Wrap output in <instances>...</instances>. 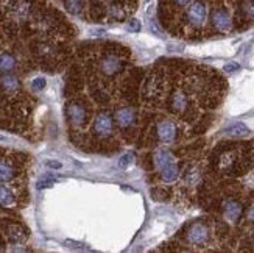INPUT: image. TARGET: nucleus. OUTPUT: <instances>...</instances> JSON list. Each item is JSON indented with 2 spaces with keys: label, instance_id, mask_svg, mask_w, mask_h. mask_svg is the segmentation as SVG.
<instances>
[{
  "label": "nucleus",
  "instance_id": "aec40b11",
  "mask_svg": "<svg viewBox=\"0 0 254 253\" xmlns=\"http://www.w3.org/2000/svg\"><path fill=\"white\" fill-rule=\"evenodd\" d=\"M55 183H57V180H55V178L44 177V178H41V180L38 181L36 188H38V189H47V188H52V186H53Z\"/></svg>",
  "mask_w": 254,
  "mask_h": 253
},
{
  "label": "nucleus",
  "instance_id": "b1692460",
  "mask_svg": "<svg viewBox=\"0 0 254 253\" xmlns=\"http://www.w3.org/2000/svg\"><path fill=\"white\" fill-rule=\"evenodd\" d=\"M64 246H65V247H69V249H75V250H86L84 244L76 243V241H72V239L64 241Z\"/></svg>",
  "mask_w": 254,
  "mask_h": 253
},
{
  "label": "nucleus",
  "instance_id": "6e6552de",
  "mask_svg": "<svg viewBox=\"0 0 254 253\" xmlns=\"http://www.w3.org/2000/svg\"><path fill=\"white\" fill-rule=\"evenodd\" d=\"M116 120L122 128L129 127L132 122H134V113H132L129 108H120L116 113Z\"/></svg>",
  "mask_w": 254,
  "mask_h": 253
},
{
  "label": "nucleus",
  "instance_id": "cd10ccee",
  "mask_svg": "<svg viewBox=\"0 0 254 253\" xmlns=\"http://www.w3.org/2000/svg\"><path fill=\"white\" fill-rule=\"evenodd\" d=\"M105 33H106V28H92L89 31V35L91 36H103Z\"/></svg>",
  "mask_w": 254,
  "mask_h": 253
},
{
  "label": "nucleus",
  "instance_id": "a878e982",
  "mask_svg": "<svg viewBox=\"0 0 254 253\" xmlns=\"http://www.w3.org/2000/svg\"><path fill=\"white\" fill-rule=\"evenodd\" d=\"M131 160H132V155H131V153H127L125 157L120 158V161H119V166H120V168H127L128 164L131 163Z\"/></svg>",
  "mask_w": 254,
  "mask_h": 253
},
{
  "label": "nucleus",
  "instance_id": "6ab92c4d",
  "mask_svg": "<svg viewBox=\"0 0 254 253\" xmlns=\"http://www.w3.org/2000/svg\"><path fill=\"white\" fill-rule=\"evenodd\" d=\"M46 86H47V80L42 79V77H38V79L31 82V89L36 92H41L42 89H46Z\"/></svg>",
  "mask_w": 254,
  "mask_h": 253
},
{
  "label": "nucleus",
  "instance_id": "c756f323",
  "mask_svg": "<svg viewBox=\"0 0 254 253\" xmlns=\"http://www.w3.org/2000/svg\"><path fill=\"white\" fill-rule=\"evenodd\" d=\"M175 2L178 3V5H187V3L190 2V0H175Z\"/></svg>",
  "mask_w": 254,
  "mask_h": 253
},
{
  "label": "nucleus",
  "instance_id": "39448f33",
  "mask_svg": "<svg viewBox=\"0 0 254 253\" xmlns=\"http://www.w3.org/2000/svg\"><path fill=\"white\" fill-rule=\"evenodd\" d=\"M176 136V125L170 120H164L158 125V138L164 142H170Z\"/></svg>",
  "mask_w": 254,
  "mask_h": 253
},
{
  "label": "nucleus",
  "instance_id": "1a4fd4ad",
  "mask_svg": "<svg viewBox=\"0 0 254 253\" xmlns=\"http://www.w3.org/2000/svg\"><path fill=\"white\" fill-rule=\"evenodd\" d=\"M67 114H69V119L72 120V122H73L75 125H81V124L84 122V119H86L84 109H83L80 105H76V103L69 105V108H67Z\"/></svg>",
  "mask_w": 254,
  "mask_h": 253
},
{
  "label": "nucleus",
  "instance_id": "bb28decb",
  "mask_svg": "<svg viewBox=\"0 0 254 253\" xmlns=\"http://www.w3.org/2000/svg\"><path fill=\"white\" fill-rule=\"evenodd\" d=\"M148 27H150V31L153 33V35H156V36H162V31H161V28H159L156 24H154L153 20H150V22H148Z\"/></svg>",
  "mask_w": 254,
  "mask_h": 253
},
{
  "label": "nucleus",
  "instance_id": "20e7f679",
  "mask_svg": "<svg viewBox=\"0 0 254 253\" xmlns=\"http://www.w3.org/2000/svg\"><path fill=\"white\" fill-rule=\"evenodd\" d=\"M212 24L217 30L226 31L231 28V17L225 9H215L212 13Z\"/></svg>",
  "mask_w": 254,
  "mask_h": 253
},
{
  "label": "nucleus",
  "instance_id": "2eb2a0df",
  "mask_svg": "<svg viewBox=\"0 0 254 253\" xmlns=\"http://www.w3.org/2000/svg\"><path fill=\"white\" fill-rule=\"evenodd\" d=\"M14 177V169L8 163H0V181H9Z\"/></svg>",
  "mask_w": 254,
  "mask_h": 253
},
{
  "label": "nucleus",
  "instance_id": "9b49d317",
  "mask_svg": "<svg viewBox=\"0 0 254 253\" xmlns=\"http://www.w3.org/2000/svg\"><path fill=\"white\" fill-rule=\"evenodd\" d=\"M175 160H173V155L170 152H167V150H158L156 153H154V164H156V168L161 170V169H164L167 164H170V163H173Z\"/></svg>",
  "mask_w": 254,
  "mask_h": 253
},
{
  "label": "nucleus",
  "instance_id": "4be33fe9",
  "mask_svg": "<svg viewBox=\"0 0 254 253\" xmlns=\"http://www.w3.org/2000/svg\"><path fill=\"white\" fill-rule=\"evenodd\" d=\"M44 164H46V168L53 169V170H60L64 166V164L61 161H58V160H46V161H44Z\"/></svg>",
  "mask_w": 254,
  "mask_h": 253
},
{
  "label": "nucleus",
  "instance_id": "dca6fc26",
  "mask_svg": "<svg viewBox=\"0 0 254 253\" xmlns=\"http://www.w3.org/2000/svg\"><path fill=\"white\" fill-rule=\"evenodd\" d=\"M172 105L175 109H178V111H183V109L187 106V97L183 94V92H176L172 98Z\"/></svg>",
  "mask_w": 254,
  "mask_h": 253
},
{
  "label": "nucleus",
  "instance_id": "f03ea898",
  "mask_svg": "<svg viewBox=\"0 0 254 253\" xmlns=\"http://www.w3.org/2000/svg\"><path fill=\"white\" fill-rule=\"evenodd\" d=\"M187 17H189L190 24L195 27L203 25V22L206 19V6L201 2H193L189 9H187Z\"/></svg>",
  "mask_w": 254,
  "mask_h": 253
},
{
  "label": "nucleus",
  "instance_id": "7ed1b4c3",
  "mask_svg": "<svg viewBox=\"0 0 254 253\" xmlns=\"http://www.w3.org/2000/svg\"><path fill=\"white\" fill-rule=\"evenodd\" d=\"M113 128H114V124H113L111 116H108V114L102 113V114H98V116L95 117L94 130H95V133H97V135H100V136H108V135L113 131Z\"/></svg>",
  "mask_w": 254,
  "mask_h": 253
},
{
  "label": "nucleus",
  "instance_id": "7c9ffc66",
  "mask_svg": "<svg viewBox=\"0 0 254 253\" xmlns=\"http://www.w3.org/2000/svg\"><path fill=\"white\" fill-rule=\"evenodd\" d=\"M9 139L6 136H0V142H8Z\"/></svg>",
  "mask_w": 254,
  "mask_h": 253
},
{
  "label": "nucleus",
  "instance_id": "c85d7f7f",
  "mask_svg": "<svg viewBox=\"0 0 254 253\" xmlns=\"http://www.w3.org/2000/svg\"><path fill=\"white\" fill-rule=\"evenodd\" d=\"M247 217H248V221H251V222H254V205L250 208L248 210V213H247Z\"/></svg>",
  "mask_w": 254,
  "mask_h": 253
},
{
  "label": "nucleus",
  "instance_id": "9d476101",
  "mask_svg": "<svg viewBox=\"0 0 254 253\" xmlns=\"http://www.w3.org/2000/svg\"><path fill=\"white\" fill-rule=\"evenodd\" d=\"M120 68H122V61H120L117 57H108V58H105L103 63H102V69H103V72L108 74V75L116 74L117 71H120Z\"/></svg>",
  "mask_w": 254,
  "mask_h": 253
},
{
  "label": "nucleus",
  "instance_id": "5701e85b",
  "mask_svg": "<svg viewBox=\"0 0 254 253\" xmlns=\"http://www.w3.org/2000/svg\"><path fill=\"white\" fill-rule=\"evenodd\" d=\"M127 28H128L129 31H132V33H139L140 28H142V25H140V22H139L137 19H131V20L128 22Z\"/></svg>",
  "mask_w": 254,
  "mask_h": 253
},
{
  "label": "nucleus",
  "instance_id": "f257e3e1",
  "mask_svg": "<svg viewBox=\"0 0 254 253\" xmlns=\"http://www.w3.org/2000/svg\"><path fill=\"white\" fill-rule=\"evenodd\" d=\"M187 239H189L190 244H195V246H203L207 243L209 239V230L206 225L203 224H193L189 232H187Z\"/></svg>",
  "mask_w": 254,
  "mask_h": 253
},
{
  "label": "nucleus",
  "instance_id": "ddd939ff",
  "mask_svg": "<svg viewBox=\"0 0 254 253\" xmlns=\"http://www.w3.org/2000/svg\"><path fill=\"white\" fill-rule=\"evenodd\" d=\"M2 86L6 92H16L19 89V80L13 75H5L2 79Z\"/></svg>",
  "mask_w": 254,
  "mask_h": 253
},
{
  "label": "nucleus",
  "instance_id": "2f4dec72",
  "mask_svg": "<svg viewBox=\"0 0 254 253\" xmlns=\"http://www.w3.org/2000/svg\"><path fill=\"white\" fill-rule=\"evenodd\" d=\"M143 2H145V3H150V2H151V0H143Z\"/></svg>",
  "mask_w": 254,
  "mask_h": 253
},
{
  "label": "nucleus",
  "instance_id": "393cba45",
  "mask_svg": "<svg viewBox=\"0 0 254 253\" xmlns=\"http://www.w3.org/2000/svg\"><path fill=\"white\" fill-rule=\"evenodd\" d=\"M223 71L226 74H237L240 71V64H237V63H228V64H225Z\"/></svg>",
  "mask_w": 254,
  "mask_h": 253
},
{
  "label": "nucleus",
  "instance_id": "a211bd4d",
  "mask_svg": "<svg viewBox=\"0 0 254 253\" xmlns=\"http://www.w3.org/2000/svg\"><path fill=\"white\" fill-rule=\"evenodd\" d=\"M65 8H67L70 13L78 14L83 8V0H65Z\"/></svg>",
  "mask_w": 254,
  "mask_h": 253
},
{
  "label": "nucleus",
  "instance_id": "4468645a",
  "mask_svg": "<svg viewBox=\"0 0 254 253\" xmlns=\"http://www.w3.org/2000/svg\"><path fill=\"white\" fill-rule=\"evenodd\" d=\"M14 66H16V60L11 57V55L8 53H0V71H11V69H14Z\"/></svg>",
  "mask_w": 254,
  "mask_h": 253
},
{
  "label": "nucleus",
  "instance_id": "0eeeda50",
  "mask_svg": "<svg viewBox=\"0 0 254 253\" xmlns=\"http://www.w3.org/2000/svg\"><path fill=\"white\" fill-rule=\"evenodd\" d=\"M242 205L236 200H228L225 203V217L229 222H237L242 216Z\"/></svg>",
  "mask_w": 254,
  "mask_h": 253
},
{
  "label": "nucleus",
  "instance_id": "f3484780",
  "mask_svg": "<svg viewBox=\"0 0 254 253\" xmlns=\"http://www.w3.org/2000/svg\"><path fill=\"white\" fill-rule=\"evenodd\" d=\"M14 202V195L5 186H0V205H11Z\"/></svg>",
  "mask_w": 254,
  "mask_h": 253
},
{
  "label": "nucleus",
  "instance_id": "423d86ee",
  "mask_svg": "<svg viewBox=\"0 0 254 253\" xmlns=\"http://www.w3.org/2000/svg\"><path fill=\"white\" fill-rule=\"evenodd\" d=\"M251 133L250 128L244 122H233L223 128V135L231 136V138H244Z\"/></svg>",
  "mask_w": 254,
  "mask_h": 253
},
{
  "label": "nucleus",
  "instance_id": "f8f14e48",
  "mask_svg": "<svg viewBox=\"0 0 254 253\" xmlns=\"http://www.w3.org/2000/svg\"><path fill=\"white\" fill-rule=\"evenodd\" d=\"M178 173H180L178 166L175 164V161L167 164L164 169H161V177H162L164 181H167V183H172V181H175L176 178H178Z\"/></svg>",
  "mask_w": 254,
  "mask_h": 253
},
{
  "label": "nucleus",
  "instance_id": "412c9836",
  "mask_svg": "<svg viewBox=\"0 0 254 253\" xmlns=\"http://www.w3.org/2000/svg\"><path fill=\"white\" fill-rule=\"evenodd\" d=\"M242 9H244L247 17L254 19V0H247V2L244 3V6H242Z\"/></svg>",
  "mask_w": 254,
  "mask_h": 253
}]
</instances>
